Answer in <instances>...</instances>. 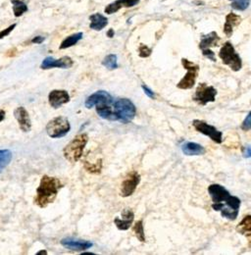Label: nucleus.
Masks as SVG:
<instances>
[{
	"label": "nucleus",
	"instance_id": "obj_33",
	"mask_svg": "<svg viewBox=\"0 0 251 255\" xmlns=\"http://www.w3.org/2000/svg\"><path fill=\"white\" fill-rule=\"evenodd\" d=\"M16 26H17V24H13V25H11L10 27H8L7 29H5V30H3V31L0 32V39H1V38H4L5 36L9 35L10 33H12V31L16 28Z\"/></svg>",
	"mask_w": 251,
	"mask_h": 255
},
{
	"label": "nucleus",
	"instance_id": "obj_9",
	"mask_svg": "<svg viewBox=\"0 0 251 255\" xmlns=\"http://www.w3.org/2000/svg\"><path fill=\"white\" fill-rule=\"evenodd\" d=\"M192 126L197 132H199L200 134H202L204 136H209L214 142L221 143L223 141L222 132L218 131L215 127L207 124L206 122L202 120H193Z\"/></svg>",
	"mask_w": 251,
	"mask_h": 255
},
{
	"label": "nucleus",
	"instance_id": "obj_27",
	"mask_svg": "<svg viewBox=\"0 0 251 255\" xmlns=\"http://www.w3.org/2000/svg\"><path fill=\"white\" fill-rule=\"evenodd\" d=\"M102 65L107 68L108 70H115L118 68V64H117V55L115 54H109L107 55L103 61H102Z\"/></svg>",
	"mask_w": 251,
	"mask_h": 255
},
{
	"label": "nucleus",
	"instance_id": "obj_34",
	"mask_svg": "<svg viewBox=\"0 0 251 255\" xmlns=\"http://www.w3.org/2000/svg\"><path fill=\"white\" fill-rule=\"evenodd\" d=\"M141 87H142V89H143V91L145 92V94L148 96V97H150V98H154L155 97V93L151 90V89H150V88H148L145 85H141Z\"/></svg>",
	"mask_w": 251,
	"mask_h": 255
},
{
	"label": "nucleus",
	"instance_id": "obj_14",
	"mask_svg": "<svg viewBox=\"0 0 251 255\" xmlns=\"http://www.w3.org/2000/svg\"><path fill=\"white\" fill-rule=\"evenodd\" d=\"M61 244L69 250L79 251V252L84 251V250H88L89 248L93 246V243L90 241L76 239V238H63L61 240Z\"/></svg>",
	"mask_w": 251,
	"mask_h": 255
},
{
	"label": "nucleus",
	"instance_id": "obj_25",
	"mask_svg": "<svg viewBox=\"0 0 251 255\" xmlns=\"http://www.w3.org/2000/svg\"><path fill=\"white\" fill-rule=\"evenodd\" d=\"M12 160V152L8 149L0 150V174L9 165Z\"/></svg>",
	"mask_w": 251,
	"mask_h": 255
},
{
	"label": "nucleus",
	"instance_id": "obj_2",
	"mask_svg": "<svg viewBox=\"0 0 251 255\" xmlns=\"http://www.w3.org/2000/svg\"><path fill=\"white\" fill-rule=\"evenodd\" d=\"M64 185L62 182L54 177L44 175L38 187L36 188V196L34 198V203L40 208H45L50 203H52L58 192L63 188Z\"/></svg>",
	"mask_w": 251,
	"mask_h": 255
},
{
	"label": "nucleus",
	"instance_id": "obj_28",
	"mask_svg": "<svg viewBox=\"0 0 251 255\" xmlns=\"http://www.w3.org/2000/svg\"><path fill=\"white\" fill-rule=\"evenodd\" d=\"M84 167L85 169L88 171V173H91V174H99L100 172H101L102 170V159H98L97 162L92 165V164H89V163H85L84 164Z\"/></svg>",
	"mask_w": 251,
	"mask_h": 255
},
{
	"label": "nucleus",
	"instance_id": "obj_3",
	"mask_svg": "<svg viewBox=\"0 0 251 255\" xmlns=\"http://www.w3.org/2000/svg\"><path fill=\"white\" fill-rule=\"evenodd\" d=\"M110 121H118L124 124L130 123L136 114V108L128 98H113L109 104Z\"/></svg>",
	"mask_w": 251,
	"mask_h": 255
},
{
	"label": "nucleus",
	"instance_id": "obj_39",
	"mask_svg": "<svg viewBox=\"0 0 251 255\" xmlns=\"http://www.w3.org/2000/svg\"><path fill=\"white\" fill-rule=\"evenodd\" d=\"M36 254L37 255H39V254H47V252L45 250H41V251H38Z\"/></svg>",
	"mask_w": 251,
	"mask_h": 255
},
{
	"label": "nucleus",
	"instance_id": "obj_1",
	"mask_svg": "<svg viewBox=\"0 0 251 255\" xmlns=\"http://www.w3.org/2000/svg\"><path fill=\"white\" fill-rule=\"evenodd\" d=\"M208 192L212 198L213 203H222L224 208L221 210V214L224 218L234 221L237 218L240 199L236 196H233L227 189L221 185L213 184L208 187Z\"/></svg>",
	"mask_w": 251,
	"mask_h": 255
},
{
	"label": "nucleus",
	"instance_id": "obj_29",
	"mask_svg": "<svg viewBox=\"0 0 251 255\" xmlns=\"http://www.w3.org/2000/svg\"><path fill=\"white\" fill-rule=\"evenodd\" d=\"M233 3L231 4L233 9L238 10V11H244L248 8L250 0H232Z\"/></svg>",
	"mask_w": 251,
	"mask_h": 255
},
{
	"label": "nucleus",
	"instance_id": "obj_24",
	"mask_svg": "<svg viewBox=\"0 0 251 255\" xmlns=\"http://www.w3.org/2000/svg\"><path fill=\"white\" fill-rule=\"evenodd\" d=\"M13 4V13L15 17H21L28 11V5L25 0H11Z\"/></svg>",
	"mask_w": 251,
	"mask_h": 255
},
{
	"label": "nucleus",
	"instance_id": "obj_7",
	"mask_svg": "<svg viewBox=\"0 0 251 255\" xmlns=\"http://www.w3.org/2000/svg\"><path fill=\"white\" fill-rule=\"evenodd\" d=\"M183 67L186 70V74L184 77L178 83L177 87L180 89H190L195 85L196 79L199 73V66L188 59H182Z\"/></svg>",
	"mask_w": 251,
	"mask_h": 255
},
{
	"label": "nucleus",
	"instance_id": "obj_11",
	"mask_svg": "<svg viewBox=\"0 0 251 255\" xmlns=\"http://www.w3.org/2000/svg\"><path fill=\"white\" fill-rule=\"evenodd\" d=\"M49 104L52 108L58 109L64 104H67L70 101V95L67 90L64 89H54L50 91L48 95Z\"/></svg>",
	"mask_w": 251,
	"mask_h": 255
},
{
	"label": "nucleus",
	"instance_id": "obj_30",
	"mask_svg": "<svg viewBox=\"0 0 251 255\" xmlns=\"http://www.w3.org/2000/svg\"><path fill=\"white\" fill-rule=\"evenodd\" d=\"M138 52H139V56L142 57V58H146V57H149L150 55H151V52L152 50L150 49L148 46L144 45V44H141L138 48Z\"/></svg>",
	"mask_w": 251,
	"mask_h": 255
},
{
	"label": "nucleus",
	"instance_id": "obj_32",
	"mask_svg": "<svg viewBox=\"0 0 251 255\" xmlns=\"http://www.w3.org/2000/svg\"><path fill=\"white\" fill-rule=\"evenodd\" d=\"M202 54H203V56L207 57L209 60H211V61H213V62H216L215 53L213 52L212 50H210V48H209V49H204V50H202Z\"/></svg>",
	"mask_w": 251,
	"mask_h": 255
},
{
	"label": "nucleus",
	"instance_id": "obj_13",
	"mask_svg": "<svg viewBox=\"0 0 251 255\" xmlns=\"http://www.w3.org/2000/svg\"><path fill=\"white\" fill-rule=\"evenodd\" d=\"M112 98L113 97L111 96L109 92L105 90H98L86 98L84 102V105L87 109H91L100 103H103V102H107L111 100Z\"/></svg>",
	"mask_w": 251,
	"mask_h": 255
},
{
	"label": "nucleus",
	"instance_id": "obj_6",
	"mask_svg": "<svg viewBox=\"0 0 251 255\" xmlns=\"http://www.w3.org/2000/svg\"><path fill=\"white\" fill-rule=\"evenodd\" d=\"M71 130V124L66 117H55L46 125V133L51 138H61L68 135Z\"/></svg>",
	"mask_w": 251,
	"mask_h": 255
},
{
	"label": "nucleus",
	"instance_id": "obj_23",
	"mask_svg": "<svg viewBox=\"0 0 251 255\" xmlns=\"http://www.w3.org/2000/svg\"><path fill=\"white\" fill-rule=\"evenodd\" d=\"M83 38V33H77L74 34L68 37H66L60 44L59 49H66L69 48L71 46H74L75 44H77L81 39Z\"/></svg>",
	"mask_w": 251,
	"mask_h": 255
},
{
	"label": "nucleus",
	"instance_id": "obj_36",
	"mask_svg": "<svg viewBox=\"0 0 251 255\" xmlns=\"http://www.w3.org/2000/svg\"><path fill=\"white\" fill-rule=\"evenodd\" d=\"M44 39H45V38H44L43 36H36V37L33 38L32 42H33V43H41V42L44 41Z\"/></svg>",
	"mask_w": 251,
	"mask_h": 255
},
{
	"label": "nucleus",
	"instance_id": "obj_37",
	"mask_svg": "<svg viewBox=\"0 0 251 255\" xmlns=\"http://www.w3.org/2000/svg\"><path fill=\"white\" fill-rule=\"evenodd\" d=\"M5 118V111L2 110V109H0V122H2Z\"/></svg>",
	"mask_w": 251,
	"mask_h": 255
},
{
	"label": "nucleus",
	"instance_id": "obj_18",
	"mask_svg": "<svg viewBox=\"0 0 251 255\" xmlns=\"http://www.w3.org/2000/svg\"><path fill=\"white\" fill-rule=\"evenodd\" d=\"M140 0H116L115 2L105 7V13L108 15L114 14L119 11L122 7H134L139 3Z\"/></svg>",
	"mask_w": 251,
	"mask_h": 255
},
{
	"label": "nucleus",
	"instance_id": "obj_8",
	"mask_svg": "<svg viewBox=\"0 0 251 255\" xmlns=\"http://www.w3.org/2000/svg\"><path fill=\"white\" fill-rule=\"evenodd\" d=\"M217 93H218L217 89L214 86L207 85L206 84H200L197 86L192 96V99L193 101L196 102V103L205 106L209 103V102L215 101Z\"/></svg>",
	"mask_w": 251,
	"mask_h": 255
},
{
	"label": "nucleus",
	"instance_id": "obj_26",
	"mask_svg": "<svg viewBox=\"0 0 251 255\" xmlns=\"http://www.w3.org/2000/svg\"><path fill=\"white\" fill-rule=\"evenodd\" d=\"M133 231L134 235L136 236L137 239L141 242H145V234H144V229H143V222L141 220L135 222V224L133 227Z\"/></svg>",
	"mask_w": 251,
	"mask_h": 255
},
{
	"label": "nucleus",
	"instance_id": "obj_15",
	"mask_svg": "<svg viewBox=\"0 0 251 255\" xmlns=\"http://www.w3.org/2000/svg\"><path fill=\"white\" fill-rule=\"evenodd\" d=\"M14 116L18 121L20 129L24 133H29L32 129V121L28 111L24 107H18L14 111Z\"/></svg>",
	"mask_w": 251,
	"mask_h": 255
},
{
	"label": "nucleus",
	"instance_id": "obj_20",
	"mask_svg": "<svg viewBox=\"0 0 251 255\" xmlns=\"http://www.w3.org/2000/svg\"><path fill=\"white\" fill-rule=\"evenodd\" d=\"M220 41V36L217 34L216 32L209 33L208 34H205L201 37L199 43V48L201 50L209 49L210 47H215L218 45V42Z\"/></svg>",
	"mask_w": 251,
	"mask_h": 255
},
{
	"label": "nucleus",
	"instance_id": "obj_38",
	"mask_svg": "<svg viewBox=\"0 0 251 255\" xmlns=\"http://www.w3.org/2000/svg\"><path fill=\"white\" fill-rule=\"evenodd\" d=\"M107 36H108V37H113V36H114V31H113L112 29L107 32Z\"/></svg>",
	"mask_w": 251,
	"mask_h": 255
},
{
	"label": "nucleus",
	"instance_id": "obj_4",
	"mask_svg": "<svg viewBox=\"0 0 251 255\" xmlns=\"http://www.w3.org/2000/svg\"><path fill=\"white\" fill-rule=\"evenodd\" d=\"M87 141L88 136L86 134H81L74 137L63 149L65 158L72 163L78 162L83 156V153Z\"/></svg>",
	"mask_w": 251,
	"mask_h": 255
},
{
	"label": "nucleus",
	"instance_id": "obj_16",
	"mask_svg": "<svg viewBox=\"0 0 251 255\" xmlns=\"http://www.w3.org/2000/svg\"><path fill=\"white\" fill-rule=\"evenodd\" d=\"M134 219V213L131 209H125L122 212V218L116 217L114 219V224L119 230L126 231L132 227Z\"/></svg>",
	"mask_w": 251,
	"mask_h": 255
},
{
	"label": "nucleus",
	"instance_id": "obj_5",
	"mask_svg": "<svg viewBox=\"0 0 251 255\" xmlns=\"http://www.w3.org/2000/svg\"><path fill=\"white\" fill-rule=\"evenodd\" d=\"M219 57L222 62L229 66L234 72H238L242 68V60L234 50V45L231 42H226L219 52Z\"/></svg>",
	"mask_w": 251,
	"mask_h": 255
},
{
	"label": "nucleus",
	"instance_id": "obj_22",
	"mask_svg": "<svg viewBox=\"0 0 251 255\" xmlns=\"http://www.w3.org/2000/svg\"><path fill=\"white\" fill-rule=\"evenodd\" d=\"M237 231L241 234L247 237L248 240H250L251 236V216L246 215L243 220L237 225Z\"/></svg>",
	"mask_w": 251,
	"mask_h": 255
},
{
	"label": "nucleus",
	"instance_id": "obj_21",
	"mask_svg": "<svg viewBox=\"0 0 251 255\" xmlns=\"http://www.w3.org/2000/svg\"><path fill=\"white\" fill-rule=\"evenodd\" d=\"M89 20H90L89 28L91 30H94L97 32L103 30L108 25V19L106 17H104L103 15L99 14V13H95V14L90 15Z\"/></svg>",
	"mask_w": 251,
	"mask_h": 255
},
{
	"label": "nucleus",
	"instance_id": "obj_19",
	"mask_svg": "<svg viewBox=\"0 0 251 255\" xmlns=\"http://www.w3.org/2000/svg\"><path fill=\"white\" fill-rule=\"evenodd\" d=\"M241 22V17L235 15L234 13H230L226 16V23L224 26V33L225 34L230 37L234 33V29L237 27Z\"/></svg>",
	"mask_w": 251,
	"mask_h": 255
},
{
	"label": "nucleus",
	"instance_id": "obj_31",
	"mask_svg": "<svg viewBox=\"0 0 251 255\" xmlns=\"http://www.w3.org/2000/svg\"><path fill=\"white\" fill-rule=\"evenodd\" d=\"M250 117H251V114L248 113L245 120L242 122V125H241V129L245 132H248L250 129H251V122H250Z\"/></svg>",
	"mask_w": 251,
	"mask_h": 255
},
{
	"label": "nucleus",
	"instance_id": "obj_10",
	"mask_svg": "<svg viewBox=\"0 0 251 255\" xmlns=\"http://www.w3.org/2000/svg\"><path fill=\"white\" fill-rule=\"evenodd\" d=\"M140 183V175L136 171L130 172L125 180L122 182L120 194L122 197H129L131 196L136 189L137 186Z\"/></svg>",
	"mask_w": 251,
	"mask_h": 255
},
{
	"label": "nucleus",
	"instance_id": "obj_17",
	"mask_svg": "<svg viewBox=\"0 0 251 255\" xmlns=\"http://www.w3.org/2000/svg\"><path fill=\"white\" fill-rule=\"evenodd\" d=\"M182 151L186 156H198L204 154L205 148L199 143L186 141L182 145Z\"/></svg>",
	"mask_w": 251,
	"mask_h": 255
},
{
	"label": "nucleus",
	"instance_id": "obj_12",
	"mask_svg": "<svg viewBox=\"0 0 251 255\" xmlns=\"http://www.w3.org/2000/svg\"><path fill=\"white\" fill-rule=\"evenodd\" d=\"M74 64V61L68 57V56H65V57H62L60 59H54L53 57H46L41 65H40V68L42 70H49V69H52V68H61V69H69L73 66Z\"/></svg>",
	"mask_w": 251,
	"mask_h": 255
},
{
	"label": "nucleus",
	"instance_id": "obj_35",
	"mask_svg": "<svg viewBox=\"0 0 251 255\" xmlns=\"http://www.w3.org/2000/svg\"><path fill=\"white\" fill-rule=\"evenodd\" d=\"M242 152H243V156H244V157L249 158V157H250V154H251V152H250V146L243 147Z\"/></svg>",
	"mask_w": 251,
	"mask_h": 255
}]
</instances>
